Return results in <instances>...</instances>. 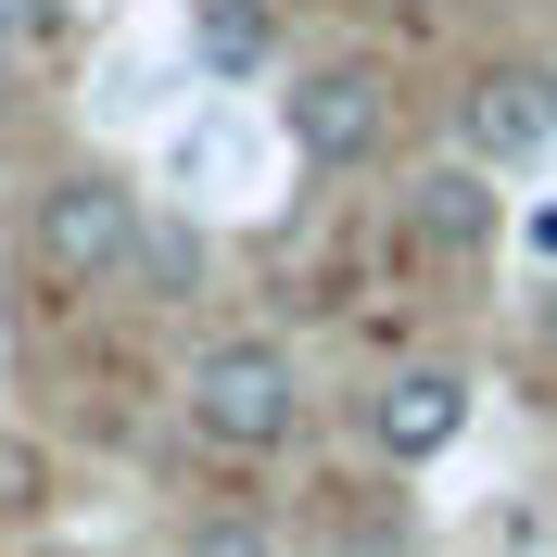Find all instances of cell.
<instances>
[{
	"label": "cell",
	"instance_id": "10",
	"mask_svg": "<svg viewBox=\"0 0 557 557\" xmlns=\"http://www.w3.org/2000/svg\"><path fill=\"white\" fill-rule=\"evenodd\" d=\"M51 38V0H0V51H38Z\"/></svg>",
	"mask_w": 557,
	"mask_h": 557
},
{
	"label": "cell",
	"instance_id": "6",
	"mask_svg": "<svg viewBox=\"0 0 557 557\" xmlns=\"http://www.w3.org/2000/svg\"><path fill=\"white\" fill-rule=\"evenodd\" d=\"M494 228H507V203H494V165H469V152H444V165H418L406 177V242L431 253V267H469V253L494 242Z\"/></svg>",
	"mask_w": 557,
	"mask_h": 557
},
{
	"label": "cell",
	"instance_id": "1",
	"mask_svg": "<svg viewBox=\"0 0 557 557\" xmlns=\"http://www.w3.org/2000/svg\"><path fill=\"white\" fill-rule=\"evenodd\" d=\"M26 278L38 292H102V278H127V242H139V190L114 165H64L26 190Z\"/></svg>",
	"mask_w": 557,
	"mask_h": 557
},
{
	"label": "cell",
	"instance_id": "14",
	"mask_svg": "<svg viewBox=\"0 0 557 557\" xmlns=\"http://www.w3.org/2000/svg\"><path fill=\"white\" fill-rule=\"evenodd\" d=\"M545 89H557V64H545Z\"/></svg>",
	"mask_w": 557,
	"mask_h": 557
},
{
	"label": "cell",
	"instance_id": "2",
	"mask_svg": "<svg viewBox=\"0 0 557 557\" xmlns=\"http://www.w3.org/2000/svg\"><path fill=\"white\" fill-rule=\"evenodd\" d=\"M190 431H203L215 456H292V431H305V368H292V343H267V330L203 343V368H190Z\"/></svg>",
	"mask_w": 557,
	"mask_h": 557
},
{
	"label": "cell",
	"instance_id": "8",
	"mask_svg": "<svg viewBox=\"0 0 557 557\" xmlns=\"http://www.w3.org/2000/svg\"><path fill=\"white\" fill-rule=\"evenodd\" d=\"M127 278L152 292V305H190V292H203V228H190V215H139Z\"/></svg>",
	"mask_w": 557,
	"mask_h": 557
},
{
	"label": "cell",
	"instance_id": "9",
	"mask_svg": "<svg viewBox=\"0 0 557 557\" xmlns=\"http://www.w3.org/2000/svg\"><path fill=\"white\" fill-rule=\"evenodd\" d=\"M177 557H278V520H267V507H203Z\"/></svg>",
	"mask_w": 557,
	"mask_h": 557
},
{
	"label": "cell",
	"instance_id": "4",
	"mask_svg": "<svg viewBox=\"0 0 557 557\" xmlns=\"http://www.w3.org/2000/svg\"><path fill=\"white\" fill-rule=\"evenodd\" d=\"M545 139H557L545 64H482L469 89H456V152H469V165H532Z\"/></svg>",
	"mask_w": 557,
	"mask_h": 557
},
{
	"label": "cell",
	"instance_id": "11",
	"mask_svg": "<svg viewBox=\"0 0 557 557\" xmlns=\"http://www.w3.org/2000/svg\"><path fill=\"white\" fill-rule=\"evenodd\" d=\"M532 355L557 368V278H545V305H532Z\"/></svg>",
	"mask_w": 557,
	"mask_h": 557
},
{
	"label": "cell",
	"instance_id": "12",
	"mask_svg": "<svg viewBox=\"0 0 557 557\" xmlns=\"http://www.w3.org/2000/svg\"><path fill=\"white\" fill-rule=\"evenodd\" d=\"M532 253H545V267H557V203H545V215H532Z\"/></svg>",
	"mask_w": 557,
	"mask_h": 557
},
{
	"label": "cell",
	"instance_id": "3",
	"mask_svg": "<svg viewBox=\"0 0 557 557\" xmlns=\"http://www.w3.org/2000/svg\"><path fill=\"white\" fill-rule=\"evenodd\" d=\"M278 127H292V152H305L317 177H368V165H393L406 102H393V76H381V64L330 51V64H305L292 89H278Z\"/></svg>",
	"mask_w": 557,
	"mask_h": 557
},
{
	"label": "cell",
	"instance_id": "5",
	"mask_svg": "<svg viewBox=\"0 0 557 557\" xmlns=\"http://www.w3.org/2000/svg\"><path fill=\"white\" fill-rule=\"evenodd\" d=\"M368 444L393 456V469H418V456H444L456 431H469V368H444V355H418V368H393L381 393H368Z\"/></svg>",
	"mask_w": 557,
	"mask_h": 557
},
{
	"label": "cell",
	"instance_id": "13",
	"mask_svg": "<svg viewBox=\"0 0 557 557\" xmlns=\"http://www.w3.org/2000/svg\"><path fill=\"white\" fill-rule=\"evenodd\" d=\"M0 64H13V51H0ZM0 114H13V89H0Z\"/></svg>",
	"mask_w": 557,
	"mask_h": 557
},
{
	"label": "cell",
	"instance_id": "7",
	"mask_svg": "<svg viewBox=\"0 0 557 557\" xmlns=\"http://www.w3.org/2000/svg\"><path fill=\"white\" fill-rule=\"evenodd\" d=\"M190 51H203V76H253L278 51V13L267 0H190Z\"/></svg>",
	"mask_w": 557,
	"mask_h": 557
}]
</instances>
